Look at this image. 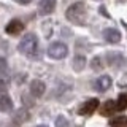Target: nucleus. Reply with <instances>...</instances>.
I'll return each instance as SVG.
<instances>
[{
    "label": "nucleus",
    "instance_id": "f8f14e48",
    "mask_svg": "<svg viewBox=\"0 0 127 127\" xmlns=\"http://www.w3.org/2000/svg\"><path fill=\"white\" fill-rule=\"evenodd\" d=\"M13 110V100L8 97L6 94L0 95V111L2 113H8V111Z\"/></svg>",
    "mask_w": 127,
    "mask_h": 127
},
{
    "label": "nucleus",
    "instance_id": "39448f33",
    "mask_svg": "<svg viewBox=\"0 0 127 127\" xmlns=\"http://www.w3.org/2000/svg\"><path fill=\"white\" fill-rule=\"evenodd\" d=\"M106 62H108V65L113 67V68H121L127 61L121 53H108L106 54Z\"/></svg>",
    "mask_w": 127,
    "mask_h": 127
},
{
    "label": "nucleus",
    "instance_id": "4be33fe9",
    "mask_svg": "<svg viewBox=\"0 0 127 127\" xmlns=\"http://www.w3.org/2000/svg\"><path fill=\"white\" fill-rule=\"evenodd\" d=\"M38 127H46V126H38Z\"/></svg>",
    "mask_w": 127,
    "mask_h": 127
},
{
    "label": "nucleus",
    "instance_id": "6ab92c4d",
    "mask_svg": "<svg viewBox=\"0 0 127 127\" xmlns=\"http://www.w3.org/2000/svg\"><path fill=\"white\" fill-rule=\"evenodd\" d=\"M3 68H6V61L3 56H0V70H3Z\"/></svg>",
    "mask_w": 127,
    "mask_h": 127
},
{
    "label": "nucleus",
    "instance_id": "6e6552de",
    "mask_svg": "<svg viewBox=\"0 0 127 127\" xmlns=\"http://www.w3.org/2000/svg\"><path fill=\"white\" fill-rule=\"evenodd\" d=\"M46 91V86L43 81H40V79H33V81L30 83V92L33 97H41L43 94H45Z\"/></svg>",
    "mask_w": 127,
    "mask_h": 127
},
{
    "label": "nucleus",
    "instance_id": "f3484780",
    "mask_svg": "<svg viewBox=\"0 0 127 127\" xmlns=\"http://www.w3.org/2000/svg\"><path fill=\"white\" fill-rule=\"evenodd\" d=\"M91 68H92L94 71H98V70H102L103 68V62H102V57L100 56H97V57H94L92 61H91Z\"/></svg>",
    "mask_w": 127,
    "mask_h": 127
},
{
    "label": "nucleus",
    "instance_id": "423d86ee",
    "mask_svg": "<svg viewBox=\"0 0 127 127\" xmlns=\"http://www.w3.org/2000/svg\"><path fill=\"white\" fill-rule=\"evenodd\" d=\"M111 84H113V79H111L108 75H103V76L100 78H97L95 79V89L98 91V92H103V91H106V89H110Z\"/></svg>",
    "mask_w": 127,
    "mask_h": 127
},
{
    "label": "nucleus",
    "instance_id": "dca6fc26",
    "mask_svg": "<svg viewBox=\"0 0 127 127\" xmlns=\"http://www.w3.org/2000/svg\"><path fill=\"white\" fill-rule=\"evenodd\" d=\"M110 126L111 127H127V118L126 116H119V118H114L110 121Z\"/></svg>",
    "mask_w": 127,
    "mask_h": 127
},
{
    "label": "nucleus",
    "instance_id": "9d476101",
    "mask_svg": "<svg viewBox=\"0 0 127 127\" xmlns=\"http://www.w3.org/2000/svg\"><path fill=\"white\" fill-rule=\"evenodd\" d=\"M24 29V24L19 21V19H13L8 26L5 27V30H6V33H10V35H18V33H21Z\"/></svg>",
    "mask_w": 127,
    "mask_h": 127
},
{
    "label": "nucleus",
    "instance_id": "ddd939ff",
    "mask_svg": "<svg viewBox=\"0 0 127 127\" xmlns=\"http://www.w3.org/2000/svg\"><path fill=\"white\" fill-rule=\"evenodd\" d=\"M114 111H116V102L114 100H106L102 105L100 113L103 114V116H111V114H114Z\"/></svg>",
    "mask_w": 127,
    "mask_h": 127
},
{
    "label": "nucleus",
    "instance_id": "7ed1b4c3",
    "mask_svg": "<svg viewBox=\"0 0 127 127\" xmlns=\"http://www.w3.org/2000/svg\"><path fill=\"white\" fill-rule=\"evenodd\" d=\"M67 54H68V46L62 41H54L48 48V56L51 59H56V61H61Z\"/></svg>",
    "mask_w": 127,
    "mask_h": 127
},
{
    "label": "nucleus",
    "instance_id": "aec40b11",
    "mask_svg": "<svg viewBox=\"0 0 127 127\" xmlns=\"http://www.w3.org/2000/svg\"><path fill=\"white\" fill-rule=\"evenodd\" d=\"M121 79H122V81H119L118 84H119V86H126V84H127V75H124Z\"/></svg>",
    "mask_w": 127,
    "mask_h": 127
},
{
    "label": "nucleus",
    "instance_id": "4468645a",
    "mask_svg": "<svg viewBox=\"0 0 127 127\" xmlns=\"http://www.w3.org/2000/svg\"><path fill=\"white\" fill-rule=\"evenodd\" d=\"M86 57L83 54H76L75 56V59H73V68H75V71H81L83 68L86 67Z\"/></svg>",
    "mask_w": 127,
    "mask_h": 127
},
{
    "label": "nucleus",
    "instance_id": "f257e3e1",
    "mask_svg": "<svg viewBox=\"0 0 127 127\" xmlns=\"http://www.w3.org/2000/svg\"><path fill=\"white\" fill-rule=\"evenodd\" d=\"M65 16L70 22L76 24V26H84L87 19V10L84 2H76L73 5H70L65 11Z\"/></svg>",
    "mask_w": 127,
    "mask_h": 127
},
{
    "label": "nucleus",
    "instance_id": "9b49d317",
    "mask_svg": "<svg viewBox=\"0 0 127 127\" xmlns=\"http://www.w3.org/2000/svg\"><path fill=\"white\" fill-rule=\"evenodd\" d=\"M29 118H30V113H29V110H26V108H21V110H18V111L14 113L13 124H14V126H21L22 122H26Z\"/></svg>",
    "mask_w": 127,
    "mask_h": 127
},
{
    "label": "nucleus",
    "instance_id": "a211bd4d",
    "mask_svg": "<svg viewBox=\"0 0 127 127\" xmlns=\"http://www.w3.org/2000/svg\"><path fill=\"white\" fill-rule=\"evenodd\" d=\"M56 124H57V127H65L67 126V121L61 116V118H57V122H56Z\"/></svg>",
    "mask_w": 127,
    "mask_h": 127
},
{
    "label": "nucleus",
    "instance_id": "2eb2a0df",
    "mask_svg": "<svg viewBox=\"0 0 127 127\" xmlns=\"http://www.w3.org/2000/svg\"><path fill=\"white\" fill-rule=\"evenodd\" d=\"M127 108V94H121L118 97V102H116V111H122Z\"/></svg>",
    "mask_w": 127,
    "mask_h": 127
},
{
    "label": "nucleus",
    "instance_id": "f03ea898",
    "mask_svg": "<svg viewBox=\"0 0 127 127\" xmlns=\"http://www.w3.org/2000/svg\"><path fill=\"white\" fill-rule=\"evenodd\" d=\"M19 51L27 56V57H33L38 53V38L35 33H26L22 37V40L19 41Z\"/></svg>",
    "mask_w": 127,
    "mask_h": 127
},
{
    "label": "nucleus",
    "instance_id": "412c9836",
    "mask_svg": "<svg viewBox=\"0 0 127 127\" xmlns=\"http://www.w3.org/2000/svg\"><path fill=\"white\" fill-rule=\"evenodd\" d=\"M14 2L19 5H27V3H30V0H14Z\"/></svg>",
    "mask_w": 127,
    "mask_h": 127
},
{
    "label": "nucleus",
    "instance_id": "0eeeda50",
    "mask_svg": "<svg viewBox=\"0 0 127 127\" xmlns=\"http://www.w3.org/2000/svg\"><path fill=\"white\" fill-rule=\"evenodd\" d=\"M103 37L108 43H119L121 41V32L118 29H113V27H110V29H105L103 30Z\"/></svg>",
    "mask_w": 127,
    "mask_h": 127
},
{
    "label": "nucleus",
    "instance_id": "1a4fd4ad",
    "mask_svg": "<svg viewBox=\"0 0 127 127\" xmlns=\"http://www.w3.org/2000/svg\"><path fill=\"white\" fill-rule=\"evenodd\" d=\"M38 10H40V14L43 16L51 14L56 10V0H41L38 5Z\"/></svg>",
    "mask_w": 127,
    "mask_h": 127
},
{
    "label": "nucleus",
    "instance_id": "20e7f679",
    "mask_svg": "<svg viewBox=\"0 0 127 127\" xmlns=\"http://www.w3.org/2000/svg\"><path fill=\"white\" fill-rule=\"evenodd\" d=\"M97 108H98V100L97 98H91V100L83 102L81 105L78 106V114H81V116H89V114H92Z\"/></svg>",
    "mask_w": 127,
    "mask_h": 127
}]
</instances>
